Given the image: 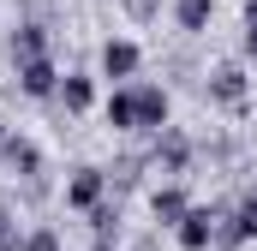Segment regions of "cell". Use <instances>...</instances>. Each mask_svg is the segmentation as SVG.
Wrapping results in <instances>:
<instances>
[{
  "instance_id": "cell-11",
  "label": "cell",
  "mask_w": 257,
  "mask_h": 251,
  "mask_svg": "<svg viewBox=\"0 0 257 251\" xmlns=\"http://www.w3.org/2000/svg\"><path fill=\"white\" fill-rule=\"evenodd\" d=\"M90 102H96V78H90V72H66L54 108H60L66 120H78V114H90Z\"/></svg>"
},
{
  "instance_id": "cell-6",
  "label": "cell",
  "mask_w": 257,
  "mask_h": 251,
  "mask_svg": "<svg viewBox=\"0 0 257 251\" xmlns=\"http://www.w3.org/2000/svg\"><path fill=\"white\" fill-rule=\"evenodd\" d=\"M96 66H102V78H108L114 90H120V84H138V72H144V48L126 42V36H108L102 54H96Z\"/></svg>"
},
{
  "instance_id": "cell-13",
  "label": "cell",
  "mask_w": 257,
  "mask_h": 251,
  "mask_svg": "<svg viewBox=\"0 0 257 251\" xmlns=\"http://www.w3.org/2000/svg\"><path fill=\"white\" fill-rule=\"evenodd\" d=\"M90 233H96V245H120V233H126V209H120V197H102L90 215Z\"/></svg>"
},
{
  "instance_id": "cell-3",
  "label": "cell",
  "mask_w": 257,
  "mask_h": 251,
  "mask_svg": "<svg viewBox=\"0 0 257 251\" xmlns=\"http://www.w3.org/2000/svg\"><path fill=\"white\" fill-rule=\"evenodd\" d=\"M150 168H162L168 180H186V174L197 168V144H192V132H180V126L156 132V138H150Z\"/></svg>"
},
{
  "instance_id": "cell-16",
  "label": "cell",
  "mask_w": 257,
  "mask_h": 251,
  "mask_svg": "<svg viewBox=\"0 0 257 251\" xmlns=\"http://www.w3.org/2000/svg\"><path fill=\"white\" fill-rule=\"evenodd\" d=\"M162 66H168V72H174L180 84H192V72H197V54H192V48H174V54H168ZM197 78H203V72H197Z\"/></svg>"
},
{
  "instance_id": "cell-23",
  "label": "cell",
  "mask_w": 257,
  "mask_h": 251,
  "mask_svg": "<svg viewBox=\"0 0 257 251\" xmlns=\"http://www.w3.org/2000/svg\"><path fill=\"white\" fill-rule=\"evenodd\" d=\"M245 24H257V0H245Z\"/></svg>"
},
{
  "instance_id": "cell-20",
  "label": "cell",
  "mask_w": 257,
  "mask_h": 251,
  "mask_svg": "<svg viewBox=\"0 0 257 251\" xmlns=\"http://www.w3.org/2000/svg\"><path fill=\"white\" fill-rule=\"evenodd\" d=\"M239 60L257 66V24H245V30H239Z\"/></svg>"
},
{
  "instance_id": "cell-22",
  "label": "cell",
  "mask_w": 257,
  "mask_h": 251,
  "mask_svg": "<svg viewBox=\"0 0 257 251\" xmlns=\"http://www.w3.org/2000/svg\"><path fill=\"white\" fill-rule=\"evenodd\" d=\"M6 138H12V126L0 120V168H6Z\"/></svg>"
},
{
  "instance_id": "cell-21",
  "label": "cell",
  "mask_w": 257,
  "mask_h": 251,
  "mask_svg": "<svg viewBox=\"0 0 257 251\" xmlns=\"http://www.w3.org/2000/svg\"><path fill=\"white\" fill-rule=\"evenodd\" d=\"M245 203H257V174H245V191H239Z\"/></svg>"
},
{
  "instance_id": "cell-19",
  "label": "cell",
  "mask_w": 257,
  "mask_h": 251,
  "mask_svg": "<svg viewBox=\"0 0 257 251\" xmlns=\"http://www.w3.org/2000/svg\"><path fill=\"white\" fill-rule=\"evenodd\" d=\"M18 245H24V233H18L12 209H0V251H18Z\"/></svg>"
},
{
  "instance_id": "cell-8",
  "label": "cell",
  "mask_w": 257,
  "mask_h": 251,
  "mask_svg": "<svg viewBox=\"0 0 257 251\" xmlns=\"http://www.w3.org/2000/svg\"><path fill=\"white\" fill-rule=\"evenodd\" d=\"M12 84H18V96H30V102H54V96H60V66H54V54H48V60H30V66H12Z\"/></svg>"
},
{
  "instance_id": "cell-10",
  "label": "cell",
  "mask_w": 257,
  "mask_h": 251,
  "mask_svg": "<svg viewBox=\"0 0 257 251\" xmlns=\"http://www.w3.org/2000/svg\"><path fill=\"white\" fill-rule=\"evenodd\" d=\"M150 215H156V227H180L186 215H192V191H186V180H168V186L150 191Z\"/></svg>"
},
{
  "instance_id": "cell-9",
  "label": "cell",
  "mask_w": 257,
  "mask_h": 251,
  "mask_svg": "<svg viewBox=\"0 0 257 251\" xmlns=\"http://www.w3.org/2000/svg\"><path fill=\"white\" fill-rule=\"evenodd\" d=\"M6 168L18 174V186L48 180V156H42V144H36V138H24V132H12V138H6Z\"/></svg>"
},
{
  "instance_id": "cell-7",
  "label": "cell",
  "mask_w": 257,
  "mask_h": 251,
  "mask_svg": "<svg viewBox=\"0 0 257 251\" xmlns=\"http://www.w3.org/2000/svg\"><path fill=\"white\" fill-rule=\"evenodd\" d=\"M221 209H227V203H192V215L174 227V245H180V251H209V245H215V221H221Z\"/></svg>"
},
{
  "instance_id": "cell-12",
  "label": "cell",
  "mask_w": 257,
  "mask_h": 251,
  "mask_svg": "<svg viewBox=\"0 0 257 251\" xmlns=\"http://www.w3.org/2000/svg\"><path fill=\"white\" fill-rule=\"evenodd\" d=\"M144 168H150V150H138V156H114L102 174H108V191L114 197H126V191H138L144 186Z\"/></svg>"
},
{
  "instance_id": "cell-1",
  "label": "cell",
  "mask_w": 257,
  "mask_h": 251,
  "mask_svg": "<svg viewBox=\"0 0 257 251\" xmlns=\"http://www.w3.org/2000/svg\"><path fill=\"white\" fill-rule=\"evenodd\" d=\"M203 102H215V108H227V114H239L245 102H251V72H245V60H221L203 72Z\"/></svg>"
},
{
  "instance_id": "cell-15",
  "label": "cell",
  "mask_w": 257,
  "mask_h": 251,
  "mask_svg": "<svg viewBox=\"0 0 257 251\" xmlns=\"http://www.w3.org/2000/svg\"><path fill=\"white\" fill-rule=\"evenodd\" d=\"M102 120H108L114 138H132V132H138V114H132V84H120V90L102 102Z\"/></svg>"
},
{
  "instance_id": "cell-2",
  "label": "cell",
  "mask_w": 257,
  "mask_h": 251,
  "mask_svg": "<svg viewBox=\"0 0 257 251\" xmlns=\"http://www.w3.org/2000/svg\"><path fill=\"white\" fill-rule=\"evenodd\" d=\"M48 54H54V24L18 12V24L6 30V60H12V66H30V60H48Z\"/></svg>"
},
{
  "instance_id": "cell-5",
  "label": "cell",
  "mask_w": 257,
  "mask_h": 251,
  "mask_svg": "<svg viewBox=\"0 0 257 251\" xmlns=\"http://www.w3.org/2000/svg\"><path fill=\"white\" fill-rule=\"evenodd\" d=\"M60 197H66V209H78V215H90V209H96L102 197H114V191H108V174H102L96 162H84V168H72V174H66Z\"/></svg>"
},
{
  "instance_id": "cell-18",
  "label": "cell",
  "mask_w": 257,
  "mask_h": 251,
  "mask_svg": "<svg viewBox=\"0 0 257 251\" xmlns=\"http://www.w3.org/2000/svg\"><path fill=\"white\" fill-rule=\"evenodd\" d=\"M18 251H60V233H54V227H30Z\"/></svg>"
},
{
  "instance_id": "cell-4",
  "label": "cell",
  "mask_w": 257,
  "mask_h": 251,
  "mask_svg": "<svg viewBox=\"0 0 257 251\" xmlns=\"http://www.w3.org/2000/svg\"><path fill=\"white\" fill-rule=\"evenodd\" d=\"M132 114H138V132H168V114H174V96H168V84H156V78H138L132 84Z\"/></svg>"
},
{
  "instance_id": "cell-24",
  "label": "cell",
  "mask_w": 257,
  "mask_h": 251,
  "mask_svg": "<svg viewBox=\"0 0 257 251\" xmlns=\"http://www.w3.org/2000/svg\"><path fill=\"white\" fill-rule=\"evenodd\" d=\"M90 251H126V245H90Z\"/></svg>"
},
{
  "instance_id": "cell-17",
  "label": "cell",
  "mask_w": 257,
  "mask_h": 251,
  "mask_svg": "<svg viewBox=\"0 0 257 251\" xmlns=\"http://www.w3.org/2000/svg\"><path fill=\"white\" fill-rule=\"evenodd\" d=\"M120 12H126L132 24H156L162 18V0H120Z\"/></svg>"
},
{
  "instance_id": "cell-14",
  "label": "cell",
  "mask_w": 257,
  "mask_h": 251,
  "mask_svg": "<svg viewBox=\"0 0 257 251\" xmlns=\"http://www.w3.org/2000/svg\"><path fill=\"white\" fill-rule=\"evenodd\" d=\"M209 24H215V0H174V30L186 42H197Z\"/></svg>"
}]
</instances>
